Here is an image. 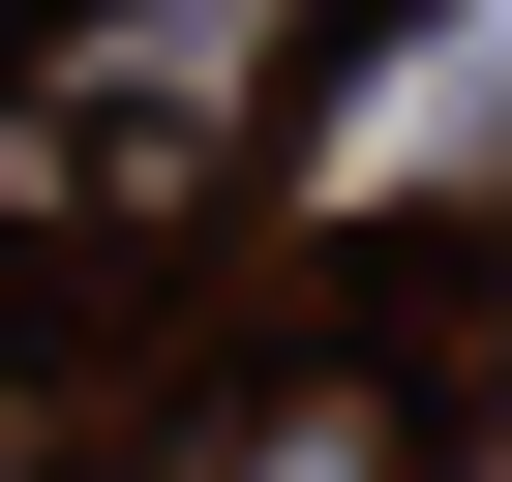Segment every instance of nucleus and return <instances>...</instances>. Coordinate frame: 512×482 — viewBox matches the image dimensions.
<instances>
[{
	"label": "nucleus",
	"mask_w": 512,
	"mask_h": 482,
	"mask_svg": "<svg viewBox=\"0 0 512 482\" xmlns=\"http://www.w3.org/2000/svg\"><path fill=\"white\" fill-rule=\"evenodd\" d=\"M362 61V0H61L0 61V272H151V241L241 211L302 91Z\"/></svg>",
	"instance_id": "nucleus-1"
},
{
	"label": "nucleus",
	"mask_w": 512,
	"mask_h": 482,
	"mask_svg": "<svg viewBox=\"0 0 512 482\" xmlns=\"http://www.w3.org/2000/svg\"><path fill=\"white\" fill-rule=\"evenodd\" d=\"M151 482H452V392H422L392 332H302V362H241Z\"/></svg>",
	"instance_id": "nucleus-2"
}]
</instances>
